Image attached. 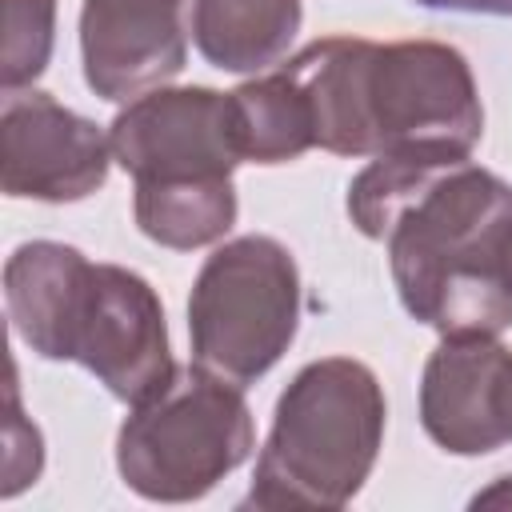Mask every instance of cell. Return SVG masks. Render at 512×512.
Here are the masks:
<instances>
[{"mask_svg":"<svg viewBox=\"0 0 512 512\" xmlns=\"http://www.w3.org/2000/svg\"><path fill=\"white\" fill-rule=\"evenodd\" d=\"M512 348L500 336H440L420 372V424L448 456H488L508 444L500 384Z\"/></svg>","mask_w":512,"mask_h":512,"instance_id":"30bf717a","label":"cell"},{"mask_svg":"<svg viewBox=\"0 0 512 512\" xmlns=\"http://www.w3.org/2000/svg\"><path fill=\"white\" fill-rule=\"evenodd\" d=\"M388 400L364 360H308L276 400L244 508H344L384 448Z\"/></svg>","mask_w":512,"mask_h":512,"instance_id":"277c9868","label":"cell"},{"mask_svg":"<svg viewBox=\"0 0 512 512\" xmlns=\"http://www.w3.org/2000/svg\"><path fill=\"white\" fill-rule=\"evenodd\" d=\"M300 328V268L288 244L244 232L212 248L188 292L192 360L228 384H256Z\"/></svg>","mask_w":512,"mask_h":512,"instance_id":"8992f818","label":"cell"},{"mask_svg":"<svg viewBox=\"0 0 512 512\" xmlns=\"http://www.w3.org/2000/svg\"><path fill=\"white\" fill-rule=\"evenodd\" d=\"M304 24L300 0H188V36L220 72H264L280 64Z\"/></svg>","mask_w":512,"mask_h":512,"instance_id":"8fae6325","label":"cell"},{"mask_svg":"<svg viewBox=\"0 0 512 512\" xmlns=\"http://www.w3.org/2000/svg\"><path fill=\"white\" fill-rule=\"evenodd\" d=\"M500 420H504V432H508V440H512V356H508L504 384H500Z\"/></svg>","mask_w":512,"mask_h":512,"instance_id":"ac0fdd59","label":"cell"},{"mask_svg":"<svg viewBox=\"0 0 512 512\" xmlns=\"http://www.w3.org/2000/svg\"><path fill=\"white\" fill-rule=\"evenodd\" d=\"M4 308L16 340L40 360H68L128 408L160 392L172 372L168 316L156 288L64 240H24L4 260Z\"/></svg>","mask_w":512,"mask_h":512,"instance_id":"3957f363","label":"cell"},{"mask_svg":"<svg viewBox=\"0 0 512 512\" xmlns=\"http://www.w3.org/2000/svg\"><path fill=\"white\" fill-rule=\"evenodd\" d=\"M108 132L52 92L16 88L0 108V184L12 200L76 204L108 184Z\"/></svg>","mask_w":512,"mask_h":512,"instance_id":"ba28073f","label":"cell"},{"mask_svg":"<svg viewBox=\"0 0 512 512\" xmlns=\"http://www.w3.org/2000/svg\"><path fill=\"white\" fill-rule=\"evenodd\" d=\"M348 220L380 240L404 312L440 336L512 328V184L472 156H372L348 184Z\"/></svg>","mask_w":512,"mask_h":512,"instance_id":"6da1fadb","label":"cell"},{"mask_svg":"<svg viewBox=\"0 0 512 512\" xmlns=\"http://www.w3.org/2000/svg\"><path fill=\"white\" fill-rule=\"evenodd\" d=\"M468 508H512V472H504V476H496L488 488H480V492L468 500Z\"/></svg>","mask_w":512,"mask_h":512,"instance_id":"e0dca14e","label":"cell"},{"mask_svg":"<svg viewBox=\"0 0 512 512\" xmlns=\"http://www.w3.org/2000/svg\"><path fill=\"white\" fill-rule=\"evenodd\" d=\"M40 472H44V436L24 416L20 388H16V364H12V376H8V416H4V484H0V496L4 500L20 496L28 484L40 480Z\"/></svg>","mask_w":512,"mask_h":512,"instance_id":"9a60e30c","label":"cell"},{"mask_svg":"<svg viewBox=\"0 0 512 512\" xmlns=\"http://www.w3.org/2000/svg\"><path fill=\"white\" fill-rule=\"evenodd\" d=\"M136 228L172 252H192L220 244L236 216L240 200L232 176L220 180H176V184H136L132 192Z\"/></svg>","mask_w":512,"mask_h":512,"instance_id":"7c38bea8","label":"cell"},{"mask_svg":"<svg viewBox=\"0 0 512 512\" xmlns=\"http://www.w3.org/2000/svg\"><path fill=\"white\" fill-rule=\"evenodd\" d=\"M188 64V0H84L80 68L84 84L128 104L172 84Z\"/></svg>","mask_w":512,"mask_h":512,"instance_id":"9c48e42d","label":"cell"},{"mask_svg":"<svg viewBox=\"0 0 512 512\" xmlns=\"http://www.w3.org/2000/svg\"><path fill=\"white\" fill-rule=\"evenodd\" d=\"M280 68L308 104L312 144L320 152L472 156L484 136L472 64L452 44L320 36Z\"/></svg>","mask_w":512,"mask_h":512,"instance_id":"7a4b0ae2","label":"cell"},{"mask_svg":"<svg viewBox=\"0 0 512 512\" xmlns=\"http://www.w3.org/2000/svg\"><path fill=\"white\" fill-rule=\"evenodd\" d=\"M232 136L244 164H292L312 144V116L284 68L244 80L228 92Z\"/></svg>","mask_w":512,"mask_h":512,"instance_id":"4fadbf2b","label":"cell"},{"mask_svg":"<svg viewBox=\"0 0 512 512\" xmlns=\"http://www.w3.org/2000/svg\"><path fill=\"white\" fill-rule=\"evenodd\" d=\"M112 160L136 184L220 180L244 160L232 136L228 92L208 84L152 88L128 100L108 124Z\"/></svg>","mask_w":512,"mask_h":512,"instance_id":"52a82bcc","label":"cell"},{"mask_svg":"<svg viewBox=\"0 0 512 512\" xmlns=\"http://www.w3.org/2000/svg\"><path fill=\"white\" fill-rule=\"evenodd\" d=\"M0 84L4 92L32 88L56 48V0H4Z\"/></svg>","mask_w":512,"mask_h":512,"instance_id":"5bb4252c","label":"cell"},{"mask_svg":"<svg viewBox=\"0 0 512 512\" xmlns=\"http://www.w3.org/2000/svg\"><path fill=\"white\" fill-rule=\"evenodd\" d=\"M252 448L256 420L244 388L192 360L124 416L116 472L140 500L192 504L232 476Z\"/></svg>","mask_w":512,"mask_h":512,"instance_id":"5b68a950","label":"cell"},{"mask_svg":"<svg viewBox=\"0 0 512 512\" xmlns=\"http://www.w3.org/2000/svg\"><path fill=\"white\" fill-rule=\"evenodd\" d=\"M432 12H460V16H500L512 20V0H412Z\"/></svg>","mask_w":512,"mask_h":512,"instance_id":"2e32d148","label":"cell"}]
</instances>
